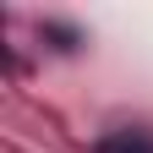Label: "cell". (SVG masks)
Instances as JSON below:
<instances>
[{"label":"cell","mask_w":153,"mask_h":153,"mask_svg":"<svg viewBox=\"0 0 153 153\" xmlns=\"http://www.w3.org/2000/svg\"><path fill=\"white\" fill-rule=\"evenodd\" d=\"M93 153H153V137L148 131H109V137H99Z\"/></svg>","instance_id":"cell-1"}]
</instances>
